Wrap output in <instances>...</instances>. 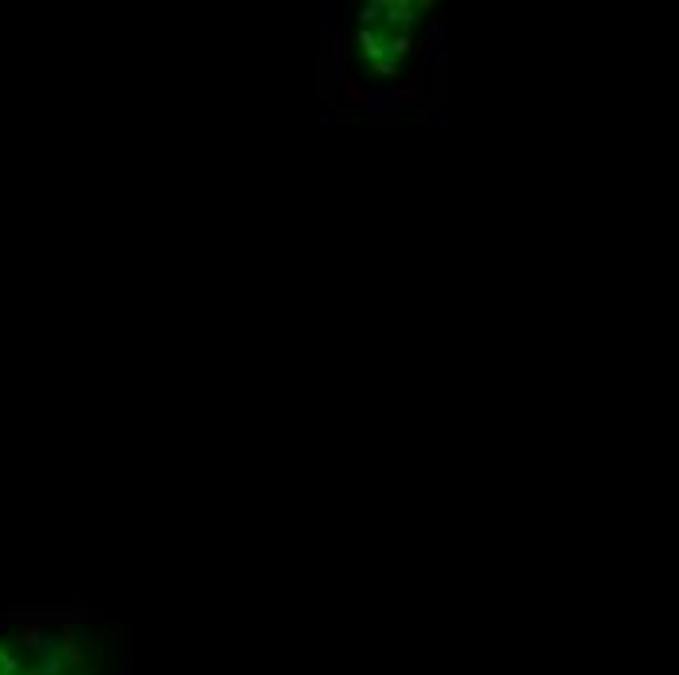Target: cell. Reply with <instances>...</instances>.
<instances>
[]
</instances>
